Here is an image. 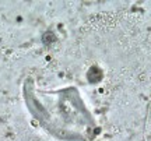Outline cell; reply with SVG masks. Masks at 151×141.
Here are the masks:
<instances>
[{"label": "cell", "mask_w": 151, "mask_h": 141, "mask_svg": "<svg viewBox=\"0 0 151 141\" xmlns=\"http://www.w3.org/2000/svg\"><path fill=\"white\" fill-rule=\"evenodd\" d=\"M22 98L32 119L56 140L94 141L99 133L91 110L76 87L46 91L38 88L32 78H25Z\"/></svg>", "instance_id": "6da1fadb"}]
</instances>
